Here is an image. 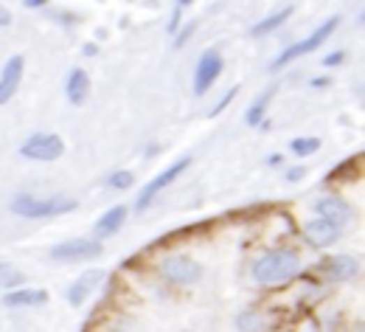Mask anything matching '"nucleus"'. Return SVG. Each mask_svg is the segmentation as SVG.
I'll use <instances>...</instances> for the list:
<instances>
[{"mask_svg":"<svg viewBox=\"0 0 365 332\" xmlns=\"http://www.w3.org/2000/svg\"><path fill=\"white\" fill-rule=\"evenodd\" d=\"M340 62H343V51H334V54H329L323 59V65H340Z\"/></svg>","mask_w":365,"mask_h":332,"instance_id":"nucleus-26","label":"nucleus"},{"mask_svg":"<svg viewBox=\"0 0 365 332\" xmlns=\"http://www.w3.org/2000/svg\"><path fill=\"white\" fill-rule=\"evenodd\" d=\"M90 93V76L82 68H73L68 76V101L70 104H82Z\"/></svg>","mask_w":365,"mask_h":332,"instance_id":"nucleus-15","label":"nucleus"},{"mask_svg":"<svg viewBox=\"0 0 365 332\" xmlns=\"http://www.w3.org/2000/svg\"><path fill=\"white\" fill-rule=\"evenodd\" d=\"M101 279H104V273H101V270H84V273L73 282V287L68 290V301H70L73 307L84 304V301L90 298V293L101 284Z\"/></svg>","mask_w":365,"mask_h":332,"instance_id":"nucleus-10","label":"nucleus"},{"mask_svg":"<svg viewBox=\"0 0 365 332\" xmlns=\"http://www.w3.org/2000/svg\"><path fill=\"white\" fill-rule=\"evenodd\" d=\"M273 93H276L273 87H270V90H265V93H262V96H259V99L253 101V107L248 110V116H245V122H248L251 127H259V122H262V116H265V110H267V101L273 99Z\"/></svg>","mask_w":365,"mask_h":332,"instance_id":"nucleus-16","label":"nucleus"},{"mask_svg":"<svg viewBox=\"0 0 365 332\" xmlns=\"http://www.w3.org/2000/svg\"><path fill=\"white\" fill-rule=\"evenodd\" d=\"M219 73H222V57H219L216 48H208V51L200 57L197 71H194V93H197V96L208 93L211 85L219 79Z\"/></svg>","mask_w":365,"mask_h":332,"instance_id":"nucleus-6","label":"nucleus"},{"mask_svg":"<svg viewBox=\"0 0 365 332\" xmlns=\"http://www.w3.org/2000/svg\"><path fill=\"white\" fill-rule=\"evenodd\" d=\"M20 79H23V57H12L3 68V73H0V104L12 101V96L20 87Z\"/></svg>","mask_w":365,"mask_h":332,"instance_id":"nucleus-9","label":"nucleus"},{"mask_svg":"<svg viewBox=\"0 0 365 332\" xmlns=\"http://www.w3.org/2000/svg\"><path fill=\"white\" fill-rule=\"evenodd\" d=\"M191 31H194V26H186L183 31H177V34H174V37H177L174 43H177V45H183V43H186V37H191Z\"/></svg>","mask_w":365,"mask_h":332,"instance_id":"nucleus-25","label":"nucleus"},{"mask_svg":"<svg viewBox=\"0 0 365 332\" xmlns=\"http://www.w3.org/2000/svg\"><path fill=\"white\" fill-rule=\"evenodd\" d=\"M304 234H306V240H309L312 245L323 248V245H332V243L340 237V229H337V226H332L329 219L318 217V219H309V223L304 226Z\"/></svg>","mask_w":365,"mask_h":332,"instance_id":"nucleus-11","label":"nucleus"},{"mask_svg":"<svg viewBox=\"0 0 365 332\" xmlns=\"http://www.w3.org/2000/svg\"><path fill=\"white\" fill-rule=\"evenodd\" d=\"M312 85H315V87H326V85H329V79H315Z\"/></svg>","mask_w":365,"mask_h":332,"instance_id":"nucleus-30","label":"nucleus"},{"mask_svg":"<svg viewBox=\"0 0 365 332\" xmlns=\"http://www.w3.org/2000/svg\"><path fill=\"white\" fill-rule=\"evenodd\" d=\"M124 219H127V205H115V208H110L107 214H101V219L96 223V237H101V240L112 237L121 226H124Z\"/></svg>","mask_w":365,"mask_h":332,"instance_id":"nucleus-14","label":"nucleus"},{"mask_svg":"<svg viewBox=\"0 0 365 332\" xmlns=\"http://www.w3.org/2000/svg\"><path fill=\"white\" fill-rule=\"evenodd\" d=\"M270 321L265 318V315H259V312H245V315H239V326L245 329V332H259V329H265Z\"/></svg>","mask_w":365,"mask_h":332,"instance_id":"nucleus-18","label":"nucleus"},{"mask_svg":"<svg viewBox=\"0 0 365 332\" xmlns=\"http://www.w3.org/2000/svg\"><path fill=\"white\" fill-rule=\"evenodd\" d=\"M318 214L323 217V219H329L332 226H345L348 219H351V208H348V203L343 200V197H323L320 203H318Z\"/></svg>","mask_w":365,"mask_h":332,"instance_id":"nucleus-12","label":"nucleus"},{"mask_svg":"<svg viewBox=\"0 0 365 332\" xmlns=\"http://www.w3.org/2000/svg\"><path fill=\"white\" fill-rule=\"evenodd\" d=\"M161 273H163L172 284H194V282H200L202 268H200L191 257L174 254V257H166V259L161 262Z\"/></svg>","mask_w":365,"mask_h":332,"instance_id":"nucleus-4","label":"nucleus"},{"mask_svg":"<svg viewBox=\"0 0 365 332\" xmlns=\"http://www.w3.org/2000/svg\"><path fill=\"white\" fill-rule=\"evenodd\" d=\"M20 152H23V158H31V161H57L65 152V144L54 133H37L23 144Z\"/></svg>","mask_w":365,"mask_h":332,"instance_id":"nucleus-5","label":"nucleus"},{"mask_svg":"<svg viewBox=\"0 0 365 332\" xmlns=\"http://www.w3.org/2000/svg\"><path fill=\"white\" fill-rule=\"evenodd\" d=\"M101 254V243L93 240H70L57 248H51V257L59 262H79V259H96Z\"/></svg>","mask_w":365,"mask_h":332,"instance_id":"nucleus-7","label":"nucleus"},{"mask_svg":"<svg viewBox=\"0 0 365 332\" xmlns=\"http://www.w3.org/2000/svg\"><path fill=\"white\" fill-rule=\"evenodd\" d=\"M23 284V273L15 270L12 265H0V287H20Z\"/></svg>","mask_w":365,"mask_h":332,"instance_id":"nucleus-19","label":"nucleus"},{"mask_svg":"<svg viewBox=\"0 0 365 332\" xmlns=\"http://www.w3.org/2000/svg\"><path fill=\"white\" fill-rule=\"evenodd\" d=\"M180 31V9L172 15V23H169V34H177Z\"/></svg>","mask_w":365,"mask_h":332,"instance_id":"nucleus-24","label":"nucleus"},{"mask_svg":"<svg viewBox=\"0 0 365 332\" xmlns=\"http://www.w3.org/2000/svg\"><path fill=\"white\" fill-rule=\"evenodd\" d=\"M0 26H12V12L6 6H0Z\"/></svg>","mask_w":365,"mask_h":332,"instance_id":"nucleus-27","label":"nucleus"},{"mask_svg":"<svg viewBox=\"0 0 365 332\" xmlns=\"http://www.w3.org/2000/svg\"><path fill=\"white\" fill-rule=\"evenodd\" d=\"M337 23H340V20H337V17H332V20H326V23H323V26H320V29H318L312 37H306L304 43H295V45H290V48H287V51H284V54H281V57L273 62V71H278V68H284L287 62H292V59H298V57H304V54H312L315 48H320V45H323V40H329V37H332V31L337 29Z\"/></svg>","mask_w":365,"mask_h":332,"instance_id":"nucleus-3","label":"nucleus"},{"mask_svg":"<svg viewBox=\"0 0 365 332\" xmlns=\"http://www.w3.org/2000/svg\"><path fill=\"white\" fill-rule=\"evenodd\" d=\"M304 175H306V169H301V166H295V169H290V175H287V180H292V183H295V180H301Z\"/></svg>","mask_w":365,"mask_h":332,"instance_id":"nucleus-28","label":"nucleus"},{"mask_svg":"<svg viewBox=\"0 0 365 332\" xmlns=\"http://www.w3.org/2000/svg\"><path fill=\"white\" fill-rule=\"evenodd\" d=\"M334 276H340V279H348L351 273H354V262L351 259H334Z\"/></svg>","mask_w":365,"mask_h":332,"instance_id":"nucleus-22","label":"nucleus"},{"mask_svg":"<svg viewBox=\"0 0 365 332\" xmlns=\"http://www.w3.org/2000/svg\"><path fill=\"white\" fill-rule=\"evenodd\" d=\"M236 93H239V90H236V87H230V90H228V93H225V96H222V101H219V104H216V107H214V110H211V116H216V113H222V110H225V107H228V104H230V99H233V96H236Z\"/></svg>","mask_w":365,"mask_h":332,"instance_id":"nucleus-23","label":"nucleus"},{"mask_svg":"<svg viewBox=\"0 0 365 332\" xmlns=\"http://www.w3.org/2000/svg\"><path fill=\"white\" fill-rule=\"evenodd\" d=\"M73 208H76V200H70V197L40 200V197H31V194H20V197L12 203V211L20 214V217H29V219L54 217V214H65V211H73Z\"/></svg>","mask_w":365,"mask_h":332,"instance_id":"nucleus-2","label":"nucleus"},{"mask_svg":"<svg viewBox=\"0 0 365 332\" xmlns=\"http://www.w3.org/2000/svg\"><path fill=\"white\" fill-rule=\"evenodd\" d=\"M107 183H110L112 189H130V186L135 183V178H133L130 172H115V175H112Z\"/></svg>","mask_w":365,"mask_h":332,"instance_id":"nucleus-21","label":"nucleus"},{"mask_svg":"<svg viewBox=\"0 0 365 332\" xmlns=\"http://www.w3.org/2000/svg\"><path fill=\"white\" fill-rule=\"evenodd\" d=\"M45 301H48V293L40 287H20V290H12L3 296L6 307H40Z\"/></svg>","mask_w":365,"mask_h":332,"instance_id":"nucleus-13","label":"nucleus"},{"mask_svg":"<svg viewBox=\"0 0 365 332\" xmlns=\"http://www.w3.org/2000/svg\"><path fill=\"white\" fill-rule=\"evenodd\" d=\"M188 164H191V158H180V161H177V164H172L166 172H161L155 180H149V183H147V189L141 192V197H138L135 208H138V211H144V208H147V205L155 200V194H158L161 189H166V186H169V183H172V180H174V178H177V175H180V172L188 166Z\"/></svg>","mask_w":365,"mask_h":332,"instance_id":"nucleus-8","label":"nucleus"},{"mask_svg":"<svg viewBox=\"0 0 365 332\" xmlns=\"http://www.w3.org/2000/svg\"><path fill=\"white\" fill-rule=\"evenodd\" d=\"M318 147H320L318 138H295V141L290 144V150H292L295 155H312V152H318Z\"/></svg>","mask_w":365,"mask_h":332,"instance_id":"nucleus-20","label":"nucleus"},{"mask_svg":"<svg viewBox=\"0 0 365 332\" xmlns=\"http://www.w3.org/2000/svg\"><path fill=\"white\" fill-rule=\"evenodd\" d=\"M292 15V9L287 6V9H281L278 15H273V17H267V20H262V23H256L253 26V37H265V34H270V31H276L287 17Z\"/></svg>","mask_w":365,"mask_h":332,"instance_id":"nucleus-17","label":"nucleus"},{"mask_svg":"<svg viewBox=\"0 0 365 332\" xmlns=\"http://www.w3.org/2000/svg\"><path fill=\"white\" fill-rule=\"evenodd\" d=\"M301 262L292 251H270L256 259L253 265V279L259 284H287L298 276Z\"/></svg>","mask_w":365,"mask_h":332,"instance_id":"nucleus-1","label":"nucleus"},{"mask_svg":"<svg viewBox=\"0 0 365 332\" xmlns=\"http://www.w3.org/2000/svg\"><path fill=\"white\" fill-rule=\"evenodd\" d=\"M191 0H177V9H183V6H188Z\"/></svg>","mask_w":365,"mask_h":332,"instance_id":"nucleus-31","label":"nucleus"},{"mask_svg":"<svg viewBox=\"0 0 365 332\" xmlns=\"http://www.w3.org/2000/svg\"><path fill=\"white\" fill-rule=\"evenodd\" d=\"M23 3H26V9H37V6H45L48 0H23Z\"/></svg>","mask_w":365,"mask_h":332,"instance_id":"nucleus-29","label":"nucleus"}]
</instances>
